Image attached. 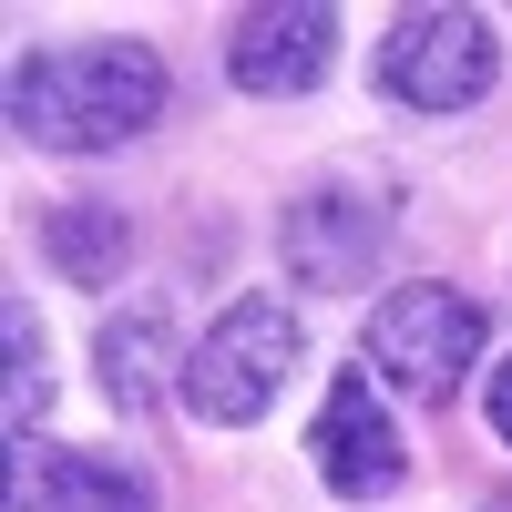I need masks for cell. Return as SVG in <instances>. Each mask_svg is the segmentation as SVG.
Returning <instances> with one entry per match:
<instances>
[{
  "instance_id": "1",
  "label": "cell",
  "mask_w": 512,
  "mask_h": 512,
  "mask_svg": "<svg viewBox=\"0 0 512 512\" xmlns=\"http://www.w3.org/2000/svg\"><path fill=\"white\" fill-rule=\"evenodd\" d=\"M164 113V62L154 41L103 31V41H52L11 72V134L41 154H113L134 144L144 123Z\"/></svg>"
},
{
  "instance_id": "2",
  "label": "cell",
  "mask_w": 512,
  "mask_h": 512,
  "mask_svg": "<svg viewBox=\"0 0 512 512\" xmlns=\"http://www.w3.org/2000/svg\"><path fill=\"white\" fill-rule=\"evenodd\" d=\"M297 359H308L297 308H287V297H267V287H246L236 308L185 349L175 390H185V410L205 420V431H256V420L277 410V390L297 379Z\"/></svg>"
},
{
  "instance_id": "3",
  "label": "cell",
  "mask_w": 512,
  "mask_h": 512,
  "mask_svg": "<svg viewBox=\"0 0 512 512\" xmlns=\"http://www.w3.org/2000/svg\"><path fill=\"white\" fill-rule=\"evenodd\" d=\"M359 359L390 379L400 400L451 410V390H461V379H472V359H482V308H472L461 287H390V297L369 308Z\"/></svg>"
},
{
  "instance_id": "4",
  "label": "cell",
  "mask_w": 512,
  "mask_h": 512,
  "mask_svg": "<svg viewBox=\"0 0 512 512\" xmlns=\"http://www.w3.org/2000/svg\"><path fill=\"white\" fill-rule=\"evenodd\" d=\"M379 82L410 113H472L502 82V31L482 11H400L379 41Z\"/></svg>"
},
{
  "instance_id": "5",
  "label": "cell",
  "mask_w": 512,
  "mask_h": 512,
  "mask_svg": "<svg viewBox=\"0 0 512 512\" xmlns=\"http://www.w3.org/2000/svg\"><path fill=\"white\" fill-rule=\"evenodd\" d=\"M379 246H390V195L359 185V175H318L308 195H287V216H277L287 277H297V287H328V297L369 287Z\"/></svg>"
},
{
  "instance_id": "6",
  "label": "cell",
  "mask_w": 512,
  "mask_h": 512,
  "mask_svg": "<svg viewBox=\"0 0 512 512\" xmlns=\"http://www.w3.org/2000/svg\"><path fill=\"white\" fill-rule=\"evenodd\" d=\"M308 451H318V482L338 502H390L410 482V451H400V420L390 400H379V379L369 369H338L328 379V400L308 420Z\"/></svg>"
},
{
  "instance_id": "7",
  "label": "cell",
  "mask_w": 512,
  "mask_h": 512,
  "mask_svg": "<svg viewBox=\"0 0 512 512\" xmlns=\"http://www.w3.org/2000/svg\"><path fill=\"white\" fill-rule=\"evenodd\" d=\"M328 62H338V11H318V0H267V11H236V31H226V72L256 103L318 93Z\"/></svg>"
},
{
  "instance_id": "8",
  "label": "cell",
  "mask_w": 512,
  "mask_h": 512,
  "mask_svg": "<svg viewBox=\"0 0 512 512\" xmlns=\"http://www.w3.org/2000/svg\"><path fill=\"white\" fill-rule=\"evenodd\" d=\"M11 512H154L113 451H11Z\"/></svg>"
},
{
  "instance_id": "9",
  "label": "cell",
  "mask_w": 512,
  "mask_h": 512,
  "mask_svg": "<svg viewBox=\"0 0 512 512\" xmlns=\"http://www.w3.org/2000/svg\"><path fill=\"white\" fill-rule=\"evenodd\" d=\"M41 256H52L72 287H113L123 256H134V226H123V205H103V195H62V205H41Z\"/></svg>"
},
{
  "instance_id": "10",
  "label": "cell",
  "mask_w": 512,
  "mask_h": 512,
  "mask_svg": "<svg viewBox=\"0 0 512 512\" xmlns=\"http://www.w3.org/2000/svg\"><path fill=\"white\" fill-rule=\"evenodd\" d=\"M93 359H103V400H113L123 420H134V410L154 400V369H164V318H154V308H123V318H103Z\"/></svg>"
},
{
  "instance_id": "11",
  "label": "cell",
  "mask_w": 512,
  "mask_h": 512,
  "mask_svg": "<svg viewBox=\"0 0 512 512\" xmlns=\"http://www.w3.org/2000/svg\"><path fill=\"white\" fill-rule=\"evenodd\" d=\"M0 338H11V451H31L41 431V410H52V349H41V318L21 308H0Z\"/></svg>"
},
{
  "instance_id": "12",
  "label": "cell",
  "mask_w": 512,
  "mask_h": 512,
  "mask_svg": "<svg viewBox=\"0 0 512 512\" xmlns=\"http://www.w3.org/2000/svg\"><path fill=\"white\" fill-rule=\"evenodd\" d=\"M482 410H492V431H502V451H512V359L482 369Z\"/></svg>"
}]
</instances>
